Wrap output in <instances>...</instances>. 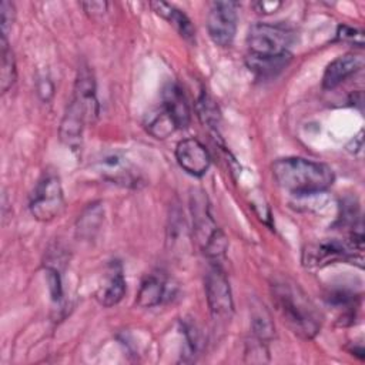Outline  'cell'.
I'll return each instance as SVG.
<instances>
[{
  "label": "cell",
  "instance_id": "10",
  "mask_svg": "<svg viewBox=\"0 0 365 365\" xmlns=\"http://www.w3.org/2000/svg\"><path fill=\"white\" fill-rule=\"evenodd\" d=\"M175 160L192 177H202L211 165L210 153L197 138L181 140L175 147Z\"/></svg>",
  "mask_w": 365,
  "mask_h": 365
},
{
  "label": "cell",
  "instance_id": "28",
  "mask_svg": "<svg viewBox=\"0 0 365 365\" xmlns=\"http://www.w3.org/2000/svg\"><path fill=\"white\" fill-rule=\"evenodd\" d=\"M37 90H38V94H40L41 100L48 101V100L51 98V96H53L54 87H53V83H51L48 78H41V80L38 81Z\"/></svg>",
  "mask_w": 365,
  "mask_h": 365
},
{
  "label": "cell",
  "instance_id": "1",
  "mask_svg": "<svg viewBox=\"0 0 365 365\" xmlns=\"http://www.w3.org/2000/svg\"><path fill=\"white\" fill-rule=\"evenodd\" d=\"M272 175L284 191L297 197L327 191L335 181L329 165L302 157L278 158L272 164Z\"/></svg>",
  "mask_w": 365,
  "mask_h": 365
},
{
  "label": "cell",
  "instance_id": "3",
  "mask_svg": "<svg viewBox=\"0 0 365 365\" xmlns=\"http://www.w3.org/2000/svg\"><path fill=\"white\" fill-rule=\"evenodd\" d=\"M98 114L94 77L78 76L74 86V96L66 108L60 123V140L73 151L80 150L86 123L93 121Z\"/></svg>",
  "mask_w": 365,
  "mask_h": 365
},
{
  "label": "cell",
  "instance_id": "15",
  "mask_svg": "<svg viewBox=\"0 0 365 365\" xmlns=\"http://www.w3.org/2000/svg\"><path fill=\"white\" fill-rule=\"evenodd\" d=\"M151 6L154 7L157 14H160L167 21H170V24L174 26V29L181 34V37H184L188 41H194L195 29H194L191 20L185 16V13H182L181 10L175 9L174 6H171L168 3H163V1L151 3Z\"/></svg>",
  "mask_w": 365,
  "mask_h": 365
},
{
  "label": "cell",
  "instance_id": "20",
  "mask_svg": "<svg viewBox=\"0 0 365 365\" xmlns=\"http://www.w3.org/2000/svg\"><path fill=\"white\" fill-rule=\"evenodd\" d=\"M1 47V68H0V88L1 93H6L16 81L17 70H16V60L14 54L9 46L7 37H1L0 40Z\"/></svg>",
  "mask_w": 365,
  "mask_h": 365
},
{
  "label": "cell",
  "instance_id": "26",
  "mask_svg": "<svg viewBox=\"0 0 365 365\" xmlns=\"http://www.w3.org/2000/svg\"><path fill=\"white\" fill-rule=\"evenodd\" d=\"M281 6H282L281 1H267V0H262V1L254 3V9H255L257 13H259V14H272V13H275Z\"/></svg>",
  "mask_w": 365,
  "mask_h": 365
},
{
  "label": "cell",
  "instance_id": "5",
  "mask_svg": "<svg viewBox=\"0 0 365 365\" xmlns=\"http://www.w3.org/2000/svg\"><path fill=\"white\" fill-rule=\"evenodd\" d=\"M294 41V31L282 24L257 23L250 27L247 44L250 56L279 57L289 54L288 48Z\"/></svg>",
  "mask_w": 365,
  "mask_h": 365
},
{
  "label": "cell",
  "instance_id": "25",
  "mask_svg": "<svg viewBox=\"0 0 365 365\" xmlns=\"http://www.w3.org/2000/svg\"><path fill=\"white\" fill-rule=\"evenodd\" d=\"M198 115L202 118L204 123L207 124H215L218 113L212 101L207 97V94H202L198 100Z\"/></svg>",
  "mask_w": 365,
  "mask_h": 365
},
{
  "label": "cell",
  "instance_id": "14",
  "mask_svg": "<svg viewBox=\"0 0 365 365\" xmlns=\"http://www.w3.org/2000/svg\"><path fill=\"white\" fill-rule=\"evenodd\" d=\"M98 171L101 175L111 182L121 184V185H135L138 181V177L135 175L133 167L118 154H110L104 157L98 163Z\"/></svg>",
  "mask_w": 365,
  "mask_h": 365
},
{
  "label": "cell",
  "instance_id": "23",
  "mask_svg": "<svg viewBox=\"0 0 365 365\" xmlns=\"http://www.w3.org/2000/svg\"><path fill=\"white\" fill-rule=\"evenodd\" d=\"M336 40L346 41V43H351L354 46L362 47L364 46V33L361 30H358V29H354V27L342 24V26L338 27Z\"/></svg>",
  "mask_w": 365,
  "mask_h": 365
},
{
  "label": "cell",
  "instance_id": "2",
  "mask_svg": "<svg viewBox=\"0 0 365 365\" xmlns=\"http://www.w3.org/2000/svg\"><path fill=\"white\" fill-rule=\"evenodd\" d=\"M271 294L282 321L295 335L312 339L319 332L321 314L298 285L275 282L271 287Z\"/></svg>",
  "mask_w": 365,
  "mask_h": 365
},
{
  "label": "cell",
  "instance_id": "19",
  "mask_svg": "<svg viewBox=\"0 0 365 365\" xmlns=\"http://www.w3.org/2000/svg\"><path fill=\"white\" fill-rule=\"evenodd\" d=\"M103 221V207L100 202L90 204L77 220V234L83 238H93Z\"/></svg>",
  "mask_w": 365,
  "mask_h": 365
},
{
  "label": "cell",
  "instance_id": "18",
  "mask_svg": "<svg viewBox=\"0 0 365 365\" xmlns=\"http://www.w3.org/2000/svg\"><path fill=\"white\" fill-rule=\"evenodd\" d=\"M144 127L154 138H158V140L167 138L170 134H173L177 130L174 121L170 118V115L165 113L163 107L145 115Z\"/></svg>",
  "mask_w": 365,
  "mask_h": 365
},
{
  "label": "cell",
  "instance_id": "8",
  "mask_svg": "<svg viewBox=\"0 0 365 365\" xmlns=\"http://www.w3.org/2000/svg\"><path fill=\"white\" fill-rule=\"evenodd\" d=\"M207 30L214 44L231 46L237 33V3L214 1L207 16Z\"/></svg>",
  "mask_w": 365,
  "mask_h": 365
},
{
  "label": "cell",
  "instance_id": "4",
  "mask_svg": "<svg viewBox=\"0 0 365 365\" xmlns=\"http://www.w3.org/2000/svg\"><path fill=\"white\" fill-rule=\"evenodd\" d=\"M190 207L192 215V232L200 248L214 264H220V259L227 250V238L217 227L202 191H194L191 194Z\"/></svg>",
  "mask_w": 365,
  "mask_h": 365
},
{
  "label": "cell",
  "instance_id": "16",
  "mask_svg": "<svg viewBox=\"0 0 365 365\" xmlns=\"http://www.w3.org/2000/svg\"><path fill=\"white\" fill-rule=\"evenodd\" d=\"M165 294V282L155 274L147 275L140 285L135 304L141 308H151L158 305Z\"/></svg>",
  "mask_w": 365,
  "mask_h": 365
},
{
  "label": "cell",
  "instance_id": "13",
  "mask_svg": "<svg viewBox=\"0 0 365 365\" xmlns=\"http://www.w3.org/2000/svg\"><path fill=\"white\" fill-rule=\"evenodd\" d=\"M125 294V278L120 262L113 261L107 269L103 285L97 291V299L104 307L118 304Z\"/></svg>",
  "mask_w": 365,
  "mask_h": 365
},
{
  "label": "cell",
  "instance_id": "17",
  "mask_svg": "<svg viewBox=\"0 0 365 365\" xmlns=\"http://www.w3.org/2000/svg\"><path fill=\"white\" fill-rule=\"evenodd\" d=\"M289 58V54L279 57H254L248 54L247 66L258 77H271L282 71L288 66Z\"/></svg>",
  "mask_w": 365,
  "mask_h": 365
},
{
  "label": "cell",
  "instance_id": "27",
  "mask_svg": "<svg viewBox=\"0 0 365 365\" xmlns=\"http://www.w3.org/2000/svg\"><path fill=\"white\" fill-rule=\"evenodd\" d=\"M81 7L91 16H101L106 9H107V3L106 1H87V3H81Z\"/></svg>",
  "mask_w": 365,
  "mask_h": 365
},
{
  "label": "cell",
  "instance_id": "21",
  "mask_svg": "<svg viewBox=\"0 0 365 365\" xmlns=\"http://www.w3.org/2000/svg\"><path fill=\"white\" fill-rule=\"evenodd\" d=\"M252 331L254 335L257 336V339L259 341H268L272 334H274V325L271 321L269 314L267 312L265 307H259L257 311H254L252 314Z\"/></svg>",
  "mask_w": 365,
  "mask_h": 365
},
{
  "label": "cell",
  "instance_id": "7",
  "mask_svg": "<svg viewBox=\"0 0 365 365\" xmlns=\"http://www.w3.org/2000/svg\"><path fill=\"white\" fill-rule=\"evenodd\" d=\"M205 295L211 317L217 322H227L234 312L230 282L220 264H211L205 275Z\"/></svg>",
  "mask_w": 365,
  "mask_h": 365
},
{
  "label": "cell",
  "instance_id": "6",
  "mask_svg": "<svg viewBox=\"0 0 365 365\" xmlns=\"http://www.w3.org/2000/svg\"><path fill=\"white\" fill-rule=\"evenodd\" d=\"M29 210L37 221H51L64 210V194L60 178L44 173L37 181L29 200Z\"/></svg>",
  "mask_w": 365,
  "mask_h": 365
},
{
  "label": "cell",
  "instance_id": "12",
  "mask_svg": "<svg viewBox=\"0 0 365 365\" xmlns=\"http://www.w3.org/2000/svg\"><path fill=\"white\" fill-rule=\"evenodd\" d=\"M364 66V60L355 54H344L332 60L322 76V88L324 90H334L348 77L359 71Z\"/></svg>",
  "mask_w": 365,
  "mask_h": 365
},
{
  "label": "cell",
  "instance_id": "9",
  "mask_svg": "<svg viewBox=\"0 0 365 365\" xmlns=\"http://www.w3.org/2000/svg\"><path fill=\"white\" fill-rule=\"evenodd\" d=\"M355 250L349 244L339 242L336 240L324 241L308 245L302 254V262L305 267H324L329 262L355 259Z\"/></svg>",
  "mask_w": 365,
  "mask_h": 365
},
{
  "label": "cell",
  "instance_id": "24",
  "mask_svg": "<svg viewBox=\"0 0 365 365\" xmlns=\"http://www.w3.org/2000/svg\"><path fill=\"white\" fill-rule=\"evenodd\" d=\"M46 272H47V282H48L51 298L54 302H60L63 298V285H61L60 272L57 271V268H53V267H47Z\"/></svg>",
  "mask_w": 365,
  "mask_h": 365
},
{
  "label": "cell",
  "instance_id": "11",
  "mask_svg": "<svg viewBox=\"0 0 365 365\" xmlns=\"http://www.w3.org/2000/svg\"><path fill=\"white\" fill-rule=\"evenodd\" d=\"M161 107L174 121L177 130L187 128L191 121V111L182 88L177 83H168L163 90Z\"/></svg>",
  "mask_w": 365,
  "mask_h": 365
},
{
  "label": "cell",
  "instance_id": "22",
  "mask_svg": "<svg viewBox=\"0 0 365 365\" xmlns=\"http://www.w3.org/2000/svg\"><path fill=\"white\" fill-rule=\"evenodd\" d=\"M14 16H16V10H14V4L3 0L0 4V26H1V37H7L9 31L11 30L13 21H14Z\"/></svg>",
  "mask_w": 365,
  "mask_h": 365
}]
</instances>
